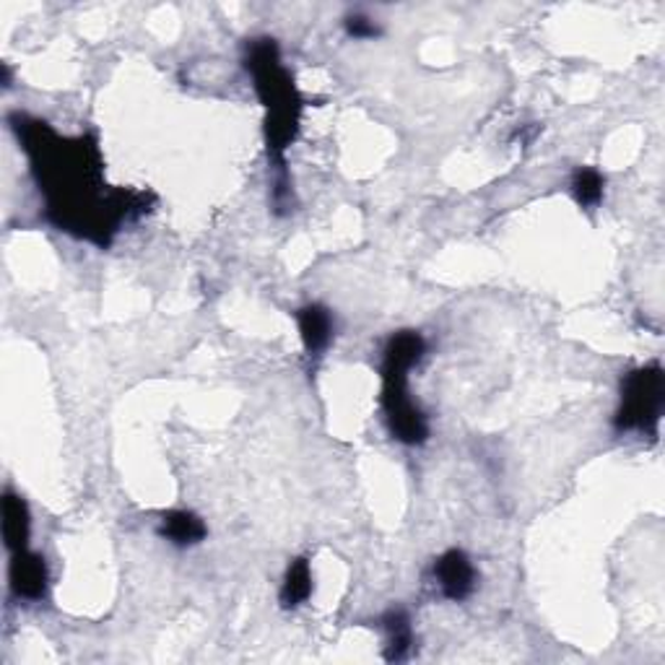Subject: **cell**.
<instances>
[{
  "instance_id": "cell-1",
  "label": "cell",
  "mask_w": 665,
  "mask_h": 665,
  "mask_svg": "<svg viewBox=\"0 0 665 665\" xmlns=\"http://www.w3.org/2000/svg\"><path fill=\"white\" fill-rule=\"evenodd\" d=\"M11 123L44 195V216L57 229L107 247L125 219L146 210L141 195L104 190L102 156L91 136L61 138L26 115H13Z\"/></svg>"
},
{
  "instance_id": "cell-2",
  "label": "cell",
  "mask_w": 665,
  "mask_h": 665,
  "mask_svg": "<svg viewBox=\"0 0 665 665\" xmlns=\"http://www.w3.org/2000/svg\"><path fill=\"white\" fill-rule=\"evenodd\" d=\"M247 71L253 74L255 91H258L263 107H266V138H268V151L279 169H284V154L292 146L299 130V112H302V99L299 91L294 87V78L281 63V52L276 39H253L247 44V57H245Z\"/></svg>"
},
{
  "instance_id": "cell-3",
  "label": "cell",
  "mask_w": 665,
  "mask_h": 665,
  "mask_svg": "<svg viewBox=\"0 0 665 665\" xmlns=\"http://www.w3.org/2000/svg\"><path fill=\"white\" fill-rule=\"evenodd\" d=\"M426 341L417 331L395 333L382 357V406H385L387 426L398 443L424 445L430 439V421L417 400L408 393V372L424 359Z\"/></svg>"
},
{
  "instance_id": "cell-4",
  "label": "cell",
  "mask_w": 665,
  "mask_h": 665,
  "mask_svg": "<svg viewBox=\"0 0 665 665\" xmlns=\"http://www.w3.org/2000/svg\"><path fill=\"white\" fill-rule=\"evenodd\" d=\"M665 404V374L661 365H648L622 380V404L616 411L618 432H653Z\"/></svg>"
},
{
  "instance_id": "cell-5",
  "label": "cell",
  "mask_w": 665,
  "mask_h": 665,
  "mask_svg": "<svg viewBox=\"0 0 665 665\" xmlns=\"http://www.w3.org/2000/svg\"><path fill=\"white\" fill-rule=\"evenodd\" d=\"M434 583L439 585L447 601H465L476 588V570L469 554L460 549L445 551L434 562Z\"/></svg>"
},
{
  "instance_id": "cell-6",
  "label": "cell",
  "mask_w": 665,
  "mask_h": 665,
  "mask_svg": "<svg viewBox=\"0 0 665 665\" xmlns=\"http://www.w3.org/2000/svg\"><path fill=\"white\" fill-rule=\"evenodd\" d=\"M9 579L13 596L22 601H42L48 596V564L35 551H16L11 554Z\"/></svg>"
},
{
  "instance_id": "cell-7",
  "label": "cell",
  "mask_w": 665,
  "mask_h": 665,
  "mask_svg": "<svg viewBox=\"0 0 665 665\" xmlns=\"http://www.w3.org/2000/svg\"><path fill=\"white\" fill-rule=\"evenodd\" d=\"M296 322H299L302 344H305L309 357H322L333 341V315L322 305H307L296 312Z\"/></svg>"
},
{
  "instance_id": "cell-8",
  "label": "cell",
  "mask_w": 665,
  "mask_h": 665,
  "mask_svg": "<svg viewBox=\"0 0 665 665\" xmlns=\"http://www.w3.org/2000/svg\"><path fill=\"white\" fill-rule=\"evenodd\" d=\"M29 533H31V517L29 507L18 494L5 491L3 497V541L11 554L16 551L29 549Z\"/></svg>"
},
{
  "instance_id": "cell-9",
  "label": "cell",
  "mask_w": 665,
  "mask_h": 665,
  "mask_svg": "<svg viewBox=\"0 0 665 665\" xmlns=\"http://www.w3.org/2000/svg\"><path fill=\"white\" fill-rule=\"evenodd\" d=\"M159 533L167 538L169 543L188 549V546L201 543L203 538L208 536V528H206V523L195 515V512L172 510V512H167V515H162Z\"/></svg>"
},
{
  "instance_id": "cell-10",
  "label": "cell",
  "mask_w": 665,
  "mask_h": 665,
  "mask_svg": "<svg viewBox=\"0 0 665 665\" xmlns=\"http://www.w3.org/2000/svg\"><path fill=\"white\" fill-rule=\"evenodd\" d=\"M382 629L387 631V661H404L413 644V629H411V618H408L406 611L391 609L385 616L380 618Z\"/></svg>"
},
{
  "instance_id": "cell-11",
  "label": "cell",
  "mask_w": 665,
  "mask_h": 665,
  "mask_svg": "<svg viewBox=\"0 0 665 665\" xmlns=\"http://www.w3.org/2000/svg\"><path fill=\"white\" fill-rule=\"evenodd\" d=\"M312 596V570H309L307 559H294L289 564L284 585H281V605L284 609H296Z\"/></svg>"
},
{
  "instance_id": "cell-12",
  "label": "cell",
  "mask_w": 665,
  "mask_h": 665,
  "mask_svg": "<svg viewBox=\"0 0 665 665\" xmlns=\"http://www.w3.org/2000/svg\"><path fill=\"white\" fill-rule=\"evenodd\" d=\"M603 186H605L603 175L592 167L577 169L575 177H572V193H575L579 206H585V208L598 206V203H601Z\"/></svg>"
},
{
  "instance_id": "cell-13",
  "label": "cell",
  "mask_w": 665,
  "mask_h": 665,
  "mask_svg": "<svg viewBox=\"0 0 665 665\" xmlns=\"http://www.w3.org/2000/svg\"><path fill=\"white\" fill-rule=\"evenodd\" d=\"M346 31L354 39H372L380 35V26L370 16H365V13H354V16L346 18Z\"/></svg>"
}]
</instances>
